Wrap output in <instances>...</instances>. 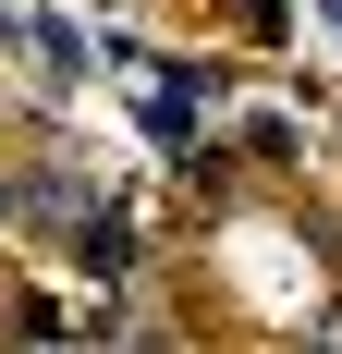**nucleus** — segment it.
Listing matches in <instances>:
<instances>
[{
    "label": "nucleus",
    "instance_id": "nucleus-2",
    "mask_svg": "<svg viewBox=\"0 0 342 354\" xmlns=\"http://www.w3.org/2000/svg\"><path fill=\"white\" fill-rule=\"evenodd\" d=\"M330 12H342V0H330Z\"/></svg>",
    "mask_w": 342,
    "mask_h": 354
},
{
    "label": "nucleus",
    "instance_id": "nucleus-1",
    "mask_svg": "<svg viewBox=\"0 0 342 354\" xmlns=\"http://www.w3.org/2000/svg\"><path fill=\"white\" fill-rule=\"evenodd\" d=\"M73 257H86V281H98V293L135 281V232H123V220H86V232H73Z\"/></svg>",
    "mask_w": 342,
    "mask_h": 354
}]
</instances>
